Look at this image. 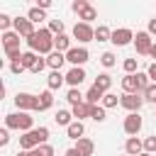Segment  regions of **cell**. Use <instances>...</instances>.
<instances>
[{"mask_svg":"<svg viewBox=\"0 0 156 156\" xmlns=\"http://www.w3.org/2000/svg\"><path fill=\"white\" fill-rule=\"evenodd\" d=\"M146 76H149L151 83H156V61H151V63L146 66Z\"/></svg>","mask_w":156,"mask_h":156,"instance_id":"cell-43","label":"cell"},{"mask_svg":"<svg viewBox=\"0 0 156 156\" xmlns=\"http://www.w3.org/2000/svg\"><path fill=\"white\" fill-rule=\"evenodd\" d=\"M151 46H154V39H151V34H149L146 29L134 34V49H136V54H139V56H149Z\"/></svg>","mask_w":156,"mask_h":156,"instance_id":"cell-6","label":"cell"},{"mask_svg":"<svg viewBox=\"0 0 156 156\" xmlns=\"http://www.w3.org/2000/svg\"><path fill=\"white\" fill-rule=\"evenodd\" d=\"M100 63H102L105 68H112V66L117 63V56H115L112 51H105V54H100Z\"/></svg>","mask_w":156,"mask_h":156,"instance_id":"cell-35","label":"cell"},{"mask_svg":"<svg viewBox=\"0 0 156 156\" xmlns=\"http://www.w3.org/2000/svg\"><path fill=\"white\" fill-rule=\"evenodd\" d=\"M124 154H129V156L144 154V139H139V136H127V141H124Z\"/></svg>","mask_w":156,"mask_h":156,"instance_id":"cell-13","label":"cell"},{"mask_svg":"<svg viewBox=\"0 0 156 156\" xmlns=\"http://www.w3.org/2000/svg\"><path fill=\"white\" fill-rule=\"evenodd\" d=\"M122 90H124V93H136V95H139L136 73H132V76H127V73H124V78H122Z\"/></svg>","mask_w":156,"mask_h":156,"instance_id":"cell-21","label":"cell"},{"mask_svg":"<svg viewBox=\"0 0 156 156\" xmlns=\"http://www.w3.org/2000/svg\"><path fill=\"white\" fill-rule=\"evenodd\" d=\"M10 144V129L5 127V129H0V146H7Z\"/></svg>","mask_w":156,"mask_h":156,"instance_id":"cell-44","label":"cell"},{"mask_svg":"<svg viewBox=\"0 0 156 156\" xmlns=\"http://www.w3.org/2000/svg\"><path fill=\"white\" fill-rule=\"evenodd\" d=\"M71 112H73V119H78V122H83L85 117H90V105H88V102H80V105H73V107H71Z\"/></svg>","mask_w":156,"mask_h":156,"instance_id":"cell-22","label":"cell"},{"mask_svg":"<svg viewBox=\"0 0 156 156\" xmlns=\"http://www.w3.org/2000/svg\"><path fill=\"white\" fill-rule=\"evenodd\" d=\"M122 68H124V73H127V76L136 73V58H124V61H122Z\"/></svg>","mask_w":156,"mask_h":156,"instance_id":"cell-37","label":"cell"},{"mask_svg":"<svg viewBox=\"0 0 156 156\" xmlns=\"http://www.w3.org/2000/svg\"><path fill=\"white\" fill-rule=\"evenodd\" d=\"M15 105H17L20 112H37L39 100H37V95H32V93H17V95H15Z\"/></svg>","mask_w":156,"mask_h":156,"instance_id":"cell-4","label":"cell"},{"mask_svg":"<svg viewBox=\"0 0 156 156\" xmlns=\"http://www.w3.org/2000/svg\"><path fill=\"white\" fill-rule=\"evenodd\" d=\"M2 49H20V34L15 29L2 32Z\"/></svg>","mask_w":156,"mask_h":156,"instance_id":"cell-16","label":"cell"},{"mask_svg":"<svg viewBox=\"0 0 156 156\" xmlns=\"http://www.w3.org/2000/svg\"><path fill=\"white\" fill-rule=\"evenodd\" d=\"M119 105H122L127 112H139L141 105H144V98L136 95V93H124V95H119Z\"/></svg>","mask_w":156,"mask_h":156,"instance_id":"cell-9","label":"cell"},{"mask_svg":"<svg viewBox=\"0 0 156 156\" xmlns=\"http://www.w3.org/2000/svg\"><path fill=\"white\" fill-rule=\"evenodd\" d=\"M49 32H51L54 37L63 34V20H49Z\"/></svg>","mask_w":156,"mask_h":156,"instance_id":"cell-36","label":"cell"},{"mask_svg":"<svg viewBox=\"0 0 156 156\" xmlns=\"http://www.w3.org/2000/svg\"><path fill=\"white\" fill-rule=\"evenodd\" d=\"M10 27H15V17H10L7 12H0V29L10 32Z\"/></svg>","mask_w":156,"mask_h":156,"instance_id":"cell-34","label":"cell"},{"mask_svg":"<svg viewBox=\"0 0 156 156\" xmlns=\"http://www.w3.org/2000/svg\"><path fill=\"white\" fill-rule=\"evenodd\" d=\"M141 124H144L141 115H139V112H129V115L124 117V122H122V129H124V134L136 136V134L141 132Z\"/></svg>","mask_w":156,"mask_h":156,"instance_id":"cell-7","label":"cell"},{"mask_svg":"<svg viewBox=\"0 0 156 156\" xmlns=\"http://www.w3.org/2000/svg\"><path fill=\"white\" fill-rule=\"evenodd\" d=\"M27 17H29V22H32V24H39L41 20H46V15H44V10H39L37 5H34V7H29V12H27Z\"/></svg>","mask_w":156,"mask_h":156,"instance_id":"cell-31","label":"cell"},{"mask_svg":"<svg viewBox=\"0 0 156 156\" xmlns=\"http://www.w3.org/2000/svg\"><path fill=\"white\" fill-rule=\"evenodd\" d=\"M144 151H146V154H156V134L144 139Z\"/></svg>","mask_w":156,"mask_h":156,"instance_id":"cell-39","label":"cell"},{"mask_svg":"<svg viewBox=\"0 0 156 156\" xmlns=\"http://www.w3.org/2000/svg\"><path fill=\"white\" fill-rule=\"evenodd\" d=\"M44 68H46V58H41V56H39V61H37V63H34V68H32V73H41Z\"/></svg>","mask_w":156,"mask_h":156,"instance_id":"cell-45","label":"cell"},{"mask_svg":"<svg viewBox=\"0 0 156 156\" xmlns=\"http://www.w3.org/2000/svg\"><path fill=\"white\" fill-rule=\"evenodd\" d=\"M102 98H105V93L100 88H95V85H90V90L85 93V102L88 105H98V102H102Z\"/></svg>","mask_w":156,"mask_h":156,"instance_id":"cell-25","label":"cell"},{"mask_svg":"<svg viewBox=\"0 0 156 156\" xmlns=\"http://www.w3.org/2000/svg\"><path fill=\"white\" fill-rule=\"evenodd\" d=\"M27 46H29V51H34V54H41L44 58L54 51V34L49 32V27H39L29 39H27Z\"/></svg>","mask_w":156,"mask_h":156,"instance_id":"cell-1","label":"cell"},{"mask_svg":"<svg viewBox=\"0 0 156 156\" xmlns=\"http://www.w3.org/2000/svg\"><path fill=\"white\" fill-rule=\"evenodd\" d=\"M154 105H156V100H154Z\"/></svg>","mask_w":156,"mask_h":156,"instance_id":"cell-54","label":"cell"},{"mask_svg":"<svg viewBox=\"0 0 156 156\" xmlns=\"http://www.w3.org/2000/svg\"><path fill=\"white\" fill-rule=\"evenodd\" d=\"M20 61H22V66H24L27 71H32L34 63L39 61V54H34V51H22V58H20Z\"/></svg>","mask_w":156,"mask_h":156,"instance_id":"cell-29","label":"cell"},{"mask_svg":"<svg viewBox=\"0 0 156 156\" xmlns=\"http://www.w3.org/2000/svg\"><path fill=\"white\" fill-rule=\"evenodd\" d=\"M139 156H154V154H146V151H144V154H139Z\"/></svg>","mask_w":156,"mask_h":156,"instance_id":"cell-51","label":"cell"},{"mask_svg":"<svg viewBox=\"0 0 156 156\" xmlns=\"http://www.w3.org/2000/svg\"><path fill=\"white\" fill-rule=\"evenodd\" d=\"M88 58H90V51H88L85 46H73L71 51H66V61L71 63V68H73V66H80V68H83V63H85Z\"/></svg>","mask_w":156,"mask_h":156,"instance_id":"cell-8","label":"cell"},{"mask_svg":"<svg viewBox=\"0 0 156 156\" xmlns=\"http://www.w3.org/2000/svg\"><path fill=\"white\" fill-rule=\"evenodd\" d=\"M154 119H156V112H154Z\"/></svg>","mask_w":156,"mask_h":156,"instance_id":"cell-52","label":"cell"},{"mask_svg":"<svg viewBox=\"0 0 156 156\" xmlns=\"http://www.w3.org/2000/svg\"><path fill=\"white\" fill-rule=\"evenodd\" d=\"M22 71H24V66H22V61H20V58L10 63V73H12V76H20Z\"/></svg>","mask_w":156,"mask_h":156,"instance_id":"cell-41","label":"cell"},{"mask_svg":"<svg viewBox=\"0 0 156 156\" xmlns=\"http://www.w3.org/2000/svg\"><path fill=\"white\" fill-rule=\"evenodd\" d=\"M85 78H88V76H85V68H80V66H73V68L66 73V83H68L71 88H78Z\"/></svg>","mask_w":156,"mask_h":156,"instance_id":"cell-12","label":"cell"},{"mask_svg":"<svg viewBox=\"0 0 156 156\" xmlns=\"http://www.w3.org/2000/svg\"><path fill=\"white\" fill-rule=\"evenodd\" d=\"M136 83H139V95H144V90L151 85V80H149L146 71H136Z\"/></svg>","mask_w":156,"mask_h":156,"instance_id":"cell-32","label":"cell"},{"mask_svg":"<svg viewBox=\"0 0 156 156\" xmlns=\"http://www.w3.org/2000/svg\"><path fill=\"white\" fill-rule=\"evenodd\" d=\"M5 127L7 129H17V132H32L34 129V117L29 112H10L5 115Z\"/></svg>","mask_w":156,"mask_h":156,"instance_id":"cell-3","label":"cell"},{"mask_svg":"<svg viewBox=\"0 0 156 156\" xmlns=\"http://www.w3.org/2000/svg\"><path fill=\"white\" fill-rule=\"evenodd\" d=\"M73 39H78L80 44L95 41V27H93V24H85V22H76V27H73Z\"/></svg>","mask_w":156,"mask_h":156,"instance_id":"cell-5","label":"cell"},{"mask_svg":"<svg viewBox=\"0 0 156 156\" xmlns=\"http://www.w3.org/2000/svg\"><path fill=\"white\" fill-rule=\"evenodd\" d=\"M78 20H80V22H85V24H90L93 20H98V10H95L93 5H88L83 12H78Z\"/></svg>","mask_w":156,"mask_h":156,"instance_id":"cell-30","label":"cell"},{"mask_svg":"<svg viewBox=\"0 0 156 156\" xmlns=\"http://www.w3.org/2000/svg\"><path fill=\"white\" fill-rule=\"evenodd\" d=\"M90 119L98 122V124L105 122V119H107V110H105L102 105H90Z\"/></svg>","mask_w":156,"mask_h":156,"instance_id":"cell-27","label":"cell"},{"mask_svg":"<svg viewBox=\"0 0 156 156\" xmlns=\"http://www.w3.org/2000/svg\"><path fill=\"white\" fill-rule=\"evenodd\" d=\"M83 134H85V124L83 122H71L68 127H66V136L68 139H73V141H78V139H83Z\"/></svg>","mask_w":156,"mask_h":156,"instance_id":"cell-14","label":"cell"},{"mask_svg":"<svg viewBox=\"0 0 156 156\" xmlns=\"http://www.w3.org/2000/svg\"><path fill=\"white\" fill-rule=\"evenodd\" d=\"M15 156H27V151H17V154H15Z\"/></svg>","mask_w":156,"mask_h":156,"instance_id":"cell-50","label":"cell"},{"mask_svg":"<svg viewBox=\"0 0 156 156\" xmlns=\"http://www.w3.org/2000/svg\"><path fill=\"white\" fill-rule=\"evenodd\" d=\"M37 100H39V107H37V112H44V110H49L51 105H54V90H44V93H39L37 95Z\"/></svg>","mask_w":156,"mask_h":156,"instance_id":"cell-18","label":"cell"},{"mask_svg":"<svg viewBox=\"0 0 156 156\" xmlns=\"http://www.w3.org/2000/svg\"><path fill=\"white\" fill-rule=\"evenodd\" d=\"M88 5H90L88 0H73V2H71V10H73V12L78 15V12H83V10L88 7Z\"/></svg>","mask_w":156,"mask_h":156,"instance_id":"cell-40","label":"cell"},{"mask_svg":"<svg viewBox=\"0 0 156 156\" xmlns=\"http://www.w3.org/2000/svg\"><path fill=\"white\" fill-rule=\"evenodd\" d=\"M66 102L73 107V105H80V102H85V95L78 90V88H68V93H66Z\"/></svg>","mask_w":156,"mask_h":156,"instance_id":"cell-26","label":"cell"},{"mask_svg":"<svg viewBox=\"0 0 156 156\" xmlns=\"http://www.w3.org/2000/svg\"><path fill=\"white\" fill-rule=\"evenodd\" d=\"M63 63H66V54H61V51H51V54L46 56V66H49L51 71H61Z\"/></svg>","mask_w":156,"mask_h":156,"instance_id":"cell-15","label":"cell"},{"mask_svg":"<svg viewBox=\"0 0 156 156\" xmlns=\"http://www.w3.org/2000/svg\"><path fill=\"white\" fill-rule=\"evenodd\" d=\"M115 46H127V44H134V32L129 27H119V29H112V39H110Z\"/></svg>","mask_w":156,"mask_h":156,"instance_id":"cell-10","label":"cell"},{"mask_svg":"<svg viewBox=\"0 0 156 156\" xmlns=\"http://www.w3.org/2000/svg\"><path fill=\"white\" fill-rule=\"evenodd\" d=\"M122 156H129V154H122Z\"/></svg>","mask_w":156,"mask_h":156,"instance_id":"cell-53","label":"cell"},{"mask_svg":"<svg viewBox=\"0 0 156 156\" xmlns=\"http://www.w3.org/2000/svg\"><path fill=\"white\" fill-rule=\"evenodd\" d=\"M105 110H110V107H117L119 105V98L115 95V93H105V98H102V102H100Z\"/></svg>","mask_w":156,"mask_h":156,"instance_id":"cell-33","label":"cell"},{"mask_svg":"<svg viewBox=\"0 0 156 156\" xmlns=\"http://www.w3.org/2000/svg\"><path fill=\"white\" fill-rule=\"evenodd\" d=\"M95 88H100L102 93H110V88H112V76L110 73H100L98 78H95V83H93Z\"/></svg>","mask_w":156,"mask_h":156,"instance_id":"cell-24","label":"cell"},{"mask_svg":"<svg viewBox=\"0 0 156 156\" xmlns=\"http://www.w3.org/2000/svg\"><path fill=\"white\" fill-rule=\"evenodd\" d=\"M37 151H39V156H54V146L51 144H41V146H37Z\"/></svg>","mask_w":156,"mask_h":156,"instance_id":"cell-42","label":"cell"},{"mask_svg":"<svg viewBox=\"0 0 156 156\" xmlns=\"http://www.w3.org/2000/svg\"><path fill=\"white\" fill-rule=\"evenodd\" d=\"M73 46H71V37L68 34H58V37H54V51H61V54H66V51H71Z\"/></svg>","mask_w":156,"mask_h":156,"instance_id":"cell-20","label":"cell"},{"mask_svg":"<svg viewBox=\"0 0 156 156\" xmlns=\"http://www.w3.org/2000/svg\"><path fill=\"white\" fill-rule=\"evenodd\" d=\"M112 39V29L107 24H98L95 27V41H110Z\"/></svg>","mask_w":156,"mask_h":156,"instance_id":"cell-28","label":"cell"},{"mask_svg":"<svg viewBox=\"0 0 156 156\" xmlns=\"http://www.w3.org/2000/svg\"><path fill=\"white\" fill-rule=\"evenodd\" d=\"M54 122H56L58 127H68V124L76 122V119H73V112H71V110H58V112L54 115Z\"/></svg>","mask_w":156,"mask_h":156,"instance_id":"cell-23","label":"cell"},{"mask_svg":"<svg viewBox=\"0 0 156 156\" xmlns=\"http://www.w3.org/2000/svg\"><path fill=\"white\" fill-rule=\"evenodd\" d=\"M149 56H151V58H154V61H156V44H154V46H151V51H149Z\"/></svg>","mask_w":156,"mask_h":156,"instance_id":"cell-49","label":"cell"},{"mask_svg":"<svg viewBox=\"0 0 156 156\" xmlns=\"http://www.w3.org/2000/svg\"><path fill=\"white\" fill-rule=\"evenodd\" d=\"M20 37H24V39H29L37 29H34V24L29 22V17H15V27H12Z\"/></svg>","mask_w":156,"mask_h":156,"instance_id":"cell-11","label":"cell"},{"mask_svg":"<svg viewBox=\"0 0 156 156\" xmlns=\"http://www.w3.org/2000/svg\"><path fill=\"white\" fill-rule=\"evenodd\" d=\"M146 32H149L151 37H156V17H151V20H149V27H146Z\"/></svg>","mask_w":156,"mask_h":156,"instance_id":"cell-46","label":"cell"},{"mask_svg":"<svg viewBox=\"0 0 156 156\" xmlns=\"http://www.w3.org/2000/svg\"><path fill=\"white\" fill-rule=\"evenodd\" d=\"M76 149H78L80 156H93V154H95V144H93V139H88V136L78 139V141H76Z\"/></svg>","mask_w":156,"mask_h":156,"instance_id":"cell-19","label":"cell"},{"mask_svg":"<svg viewBox=\"0 0 156 156\" xmlns=\"http://www.w3.org/2000/svg\"><path fill=\"white\" fill-rule=\"evenodd\" d=\"M41 144H49V127H34L20 136V151H32Z\"/></svg>","mask_w":156,"mask_h":156,"instance_id":"cell-2","label":"cell"},{"mask_svg":"<svg viewBox=\"0 0 156 156\" xmlns=\"http://www.w3.org/2000/svg\"><path fill=\"white\" fill-rule=\"evenodd\" d=\"M63 83H66V76H63L61 71H51L49 78H46V88H49V90H58Z\"/></svg>","mask_w":156,"mask_h":156,"instance_id":"cell-17","label":"cell"},{"mask_svg":"<svg viewBox=\"0 0 156 156\" xmlns=\"http://www.w3.org/2000/svg\"><path fill=\"white\" fill-rule=\"evenodd\" d=\"M37 7H39V10H49V7H51V0H39Z\"/></svg>","mask_w":156,"mask_h":156,"instance_id":"cell-47","label":"cell"},{"mask_svg":"<svg viewBox=\"0 0 156 156\" xmlns=\"http://www.w3.org/2000/svg\"><path fill=\"white\" fill-rule=\"evenodd\" d=\"M141 98H144V102H154V100H156V83H151V85L144 90Z\"/></svg>","mask_w":156,"mask_h":156,"instance_id":"cell-38","label":"cell"},{"mask_svg":"<svg viewBox=\"0 0 156 156\" xmlns=\"http://www.w3.org/2000/svg\"><path fill=\"white\" fill-rule=\"evenodd\" d=\"M63 156H80V154H78V149H76V146H71V149H66V151H63Z\"/></svg>","mask_w":156,"mask_h":156,"instance_id":"cell-48","label":"cell"}]
</instances>
